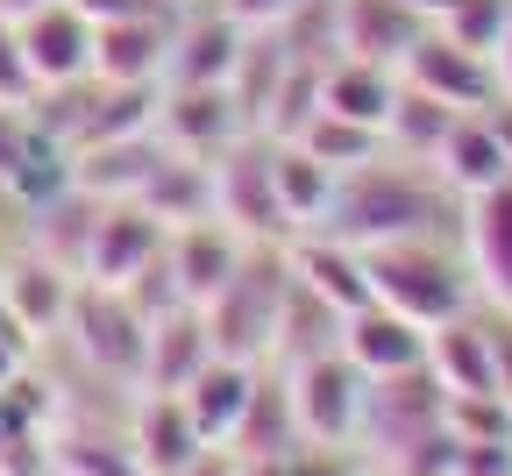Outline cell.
<instances>
[{
  "label": "cell",
  "instance_id": "cell-1",
  "mask_svg": "<svg viewBox=\"0 0 512 476\" xmlns=\"http://www.w3.org/2000/svg\"><path fill=\"white\" fill-rule=\"evenodd\" d=\"M313 235H342L356 249H384V242H463V199L434 178V164L413 157H370L356 171L335 178L328 221Z\"/></svg>",
  "mask_w": 512,
  "mask_h": 476
},
{
  "label": "cell",
  "instance_id": "cell-2",
  "mask_svg": "<svg viewBox=\"0 0 512 476\" xmlns=\"http://www.w3.org/2000/svg\"><path fill=\"white\" fill-rule=\"evenodd\" d=\"M285 292H292V242H249V249H242V263H235V278L200 306L214 356H235V363H271Z\"/></svg>",
  "mask_w": 512,
  "mask_h": 476
},
{
  "label": "cell",
  "instance_id": "cell-3",
  "mask_svg": "<svg viewBox=\"0 0 512 476\" xmlns=\"http://www.w3.org/2000/svg\"><path fill=\"white\" fill-rule=\"evenodd\" d=\"M363 270H370L377 306L420 320L427 334L477 306V278L463 263V242H384V249H363Z\"/></svg>",
  "mask_w": 512,
  "mask_h": 476
},
{
  "label": "cell",
  "instance_id": "cell-4",
  "mask_svg": "<svg viewBox=\"0 0 512 476\" xmlns=\"http://www.w3.org/2000/svg\"><path fill=\"white\" fill-rule=\"evenodd\" d=\"M64 334H72V349H79L100 377H114V384H143L150 313L128 299V292L79 285V292H72V313H64Z\"/></svg>",
  "mask_w": 512,
  "mask_h": 476
},
{
  "label": "cell",
  "instance_id": "cell-5",
  "mask_svg": "<svg viewBox=\"0 0 512 476\" xmlns=\"http://www.w3.org/2000/svg\"><path fill=\"white\" fill-rule=\"evenodd\" d=\"M285 384H292V413H299V441H306V448H356L370 377H363L342 349L292 363Z\"/></svg>",
  "mask_w": 512,
  "mask_h": 476
},
{
  "label": "cell",
  "instance_id": "cell-6",
  "mask_svg": "<svg viewBox=\"0 0 512 476\" xmlns=\"http://www.w3.org/2000/svg\"><path fill=\"white\" fill-rule=\"evenodd\" d=\"M214 221H228L242 242H292L271 185V135H242L214 157Z\"/></svg>",
  "mask_w": 512,
  "mask_h": 476
},
{
  "label": "cell",
  "instance_id": "cell-7",
  "mask_svg": "<svg viewBox=\"0 0 512 476\" xmlns=\"http://www.w3.org/2000/svg\"><path fill=\"white\" fill-rule=\"evenodd\" d=\"M171 228L143 207V199H107L100 221H93V242H86V270L79 285H107V292H128L143 270L164 256Z\"/></svg>",
  "mask_w": 512,
  "mask_h": 476
},
{
  "label": "cell",
  "instance_id": "cell-8",
  "mask_svg": "<svg viewBox=\"0 0 512 476\" xmlns=\"http://www.w3.org/2000/svg\"><path fill=\"white\" fill-rule=\"evenodd\" d=\"M399 79H406L413 93L441 100V107H456V114H484V107H498V100H505V93H498V64H491L484 50L448 43L441 29H427V36L406 50Z\"/></svg>",
  "mask_w": 512,
  "mask_h": 476
},
{
  "label": "cell",
  "instance_id": "cell-9",
  "mask_svg": "<svg viewBox=\"0 0 512 476\" xmlns=\"http://www.w3.org/2000/svg\"><path fill=\"white\" fill-rule=\"evenodd\" d=\"M242 43H249V29L221 8V0H192V8H178V29H171L164 86H228Z\"/></svg>",
  "mask_w": 512,
  "mask_h": 476
},
{
  "label": "cell",
  "instance_id": "cell-10",
  "mask_svg": "<svg viewBox=\"0 0 512 476\" xmlns=\"http://www.w3.org/2000/svg\"><path fill=\"white\" fill-rule=\"evenodd\" d=\"M157 135H164L178 157L214 164L228 143H242V135H256V128L242 121V107H235L228 86H164V100H157Z\"/></svg>",
  "mask_w": 512,
  "mask_h": 476
},
{
  "label": "cell",
  "instance_id": "cell-11",
  "mask_svg": "<svg viewBox=\"0 0 512 476\" xmlns=\"http://www.w3.org/2000/svg\"><path fill=\"white\" fill-rule=\"evenodd\" d=\"M171 29H178V8L93 22V79H100V86H164Z\"/></svg>",
  "mask_w": 512,
  "mask_h": 476
},
{
  "label": "cell",
  "instance_id": "cell-12",
  "mask_svg": "<svg viewBox=\"0 0 512 476\" xmlns=\"http://www.w3.org/2000/svg\"><path fill=\"white\" fill-rule=\"evenodd\" d=\"M15 36H22V64H29L36 93L93 79V22L72 8V0H43V8H29L15 22Z\"/></svg>",
  "mask_w": 512,
  "mask_h": 476
},
{
  "label": "cell",
  "instance_id": "cell-13",
  "mask_svg": "<svg viewBox=\"0 0 512 476\" xmlns=\"http://www.w3.org/2000/svg\"><path fill=\"white\" fill-rule=\"evenodd\" d=\"M72 292H79V278H72V270H57L50 256H36L29 242L0 256V313H8V320L29 334V342H43V334L64 327V313H72Z\"/></svg>",
  "mask_w": 512,
  "mask_h": 476
},
{
  "label": "cell",
  "instance_id": "cell-14",
  "mask_svg": "<svg viewBox=\"0 0 512 476\" xmlns=\"http://www.w3.org/2000/svg\"><path fill=\"white\" fill-rule=\"evenodd\" d=\"M434 164V178L448 185L470 207L477 192H491V185H505L512 178V150H505V135H498V114L484 107V114H456L448 121V135H441V150L427 157Z\"/></svg>",
  "mask_w": 512,
  "mask_h": 476
},
{
  "label": "cell",
  "instance_id": "cell-15",
  "mask_svg": "<svg viewBox=\"0 0 512 476\" xmlns=\"http://www.w3.org/2000/svg\"><path fill=\"white\" fill-rule=\"evenodd\" d=\"M463 263L477 278V299L512 313V178L463 207Z\"/></svg>",
  "mask_w": 512,
  "mask_h": 476
},
{
  "label": "cell",
  "instance_id": "cell-16",
  "mask_svg": "<svg viewBox=\"0 0 512 476\" xmlns=\"http://www.w3.org/2000/svg\"><path fill=\"white\" fill-rule=\"evenodd\" d=\"M427 342L434 334L420 327V320H406V313H392V306H356L349 320H342V356L377 384V377H406V370H420L427 363Z\"/></svg>",
  "mask_w": 512,
  "mask_h": 476
},
{
  "label": "cell",
  "instance_id": "cell-17",
  "mask_svg": "<svg viewBox=\"0 0 512 476\" xmlns=\"http://www.w3.org/2000/svg\"><path fill=\"white\" fill-rule=\"evenodd\" d=\"M200 448L207 441H200V427H192L178 391H143L136 398V413H128V462L143 476H185Z\"/></svg>",
  "mask_w": 512,
  "mask_h": 476
},
{
  "label": "cell",
  "instance_id": "cell-18",
  "mask_svg": "<svg viewBox=\"0 0 512 476\" xmlns=\"http://www.w3.org/2000/svg\"><path fill=\"white\" fill-rule=\"evenodd\" d=\"M242 235L228 228V221H185V228H171V242H164V263H171V285H178V299L185 306H207L228 278H235V263H242Z\"/></svg>",
  "mask_w": 512,
  "mask_h": 476
},
{
  "label": "cell",
  "instance_id": "cell-19",
  "mask_svg": "<svg viewBox=\"0 0 512 476\" xmlns=\"http://www.w3.org/2000/svg\"><path fill=\"white\" fill-rule=\"evenodd\" d=\"M420 36H427V22L406 0H335V57H370L399 72Z\"/></svg>",
  "mask_w": 512,
  "mask_h": 476
},
{
  "label": "cell",
  "instance_id": "cell-20",
  "mask_svg": "<svg viewBox=\"0 0 512 476\" xmlns=\"http://www.w3.org/2000/svg\"><path fill=\"white\" fill-rule=\"evenodd\" d=\"M292 278L313 292V299H328L342 320L356 306H370V270H363V249L342 242V235H292Z\"/></svg>",
  "mask_w": 512,
  "mask_h": 476
},
{
  "label": "cell",
  "instance_id": "cell-21",
  "mask_svg": "<svg viewBox=\"0 0 512 476\" xmlns=\"http://www.w3.org/2000/svg\"><path fill=\"white\" fill-rule=\"evenodd\" d=\"M164 164V135L143 128V135H114V143H93V150H72V185L93 192V199H136L150 185V171Z\"/></svg>",
  "mask_w": 512,
  "mask_h": 476
},
{
  "label": "cell",
  "instance_id": "cell-22",
  "mask_svg": "<svg viewBox=\"0 0 512 476\" xmlns=\"http://www.w3.org/2000/svg\"><path fill=\"white\" fill-rule=\"evenodd\" d=\"M214 363V342H207V320L200 306H171L150 320V349H143V391H185Z\"/></svg>",
  "mask_w": 512,
  "mask_h": 476
},
{
  "label": "cell",
  "instance_id": "cell-23",
  "mask_svg": "<svg viewBox=\"0 0 512 476\" xmlns=\"http://www.w3.org/2000/svg\"><path fill=\"white\" fill-rule=\"evenodd\" d=\"M256 370H264V363H235V356H214L200 377H192V384L178 391L207 448H228V441H235V427H242V405H249V391H256Z\"/></svg>",
  "mask_w": 512,
  "mask_h": 476
},
{
  "label": "cell",
  "instance_id": "cell-24",
  "mask_svg": "<svg viewBox=\"0 0 512 476\" xmlns=\"http://www.w3.org/2000/svg\"><path fill=\"white\" fill-rule=\"evenodd\" d=\"M406 79L392 72V64H370V57H335L328 72H320V107L342 114V121H363L384 135V121H392Z\"/></svg>",
  "mask_w": 512,
  "mask_h": 476
},
{
  "label": "cell",
  "instance_id": "cell-25",
  "mask_svg": "<svg viewBox=\"0 0 512 476\" xmlns=\"http://www.w3.org/2000/svg\"><path fill=\"white\" fill-rule=\"evenodd\" d=\"M228 448H235V455H299V448H306V441H299V413H292V384H285L278 363L256 370V391H249V405H242V427H235Z\"/></svg>",
  "mask_w": 512,
  "mask_h": 476
},
{
  "label": "cell",
  "instance_id": "cell-26",
  "mask_svg": "<svg viewBox=\"0 0 512 476\" xmlns=\"http://www.w3.org/2000/svg\"><path fill=\"white\" fill-rule=\"evenodd\" d=\"M100 207L107 199H93V192H79V185H64L57 199H43V207L29 214V249L36 256H50L57 270H86V242H93V221H100Z\"/></svg>",
  "mask_w": 512,
  "mask_h": 476
},
{
  "label": "cell",
  "instance_id": "cell-27",
  "mask_svg": "<svg viewBox=\"0 0 512 476\" xmlns=\"http://www.w3.org/2000/svg\"><path fill=\"white\" fill-rule=\"evenodd\" d=\"M136 199H143V207H150L164 228L214 221V164H200V157H178V150L164 143V164L150 171V185H143Z\"/></svg>",
  "mask_w": 512,
  "mask_h": 476
},
{
  "label": "cell",
  "instance_id": "cell-28",
  "mask_svg": "<svg viewBox=\"0 0 512 476\" xmlns=\"http://www.w3.org/2000/svg\"><path fill=\"white\" fill-rule=\"evenodd\" d=\"M271 185H278V207H285V228L292 235H313L328 221V199H335V171L306 157L299 143H271Z\"/></svg>",
  "mask_w": 512,
  "mask_h": 476
},
{
  "label": "cell",
  "instance_id": "cell-29",
  "mask_svg": "<svg viewBox=\"0 0 512 476\" xmlns=\"http://www.w3.org/2000/svg\"><path fill=\"white\" fill-rule=\"evenodd\" d=\"M292 143H299L306 157H320L335 178H342V171H356V164H370V157H384V135H377V128L342 121V114H328V107H320V114H313L299 135H292Z\"/></svg>",
  "mask_w": 512,
  "mask_h": 476
},
{
  "label": "cell",
  "instance_id": "cell-30",
  "mask_svg": "<svg viewBox=\"0 0 512 476\" xmlns=\"http://www.w3.org/2000/svg\"><path fill=\"white\" fill-rule=\"evenodd\" d=\"M448 121H456V107H441V100H427V93H413V86H406V93H399V107H392V121H384V150L427 164V157L441 150Z\"/></svg>",
  "mask_w": 512,
  "mask_h": 476
},
{
  "label": "cell",
  "instance_id": "cell-31",
  "mask_svg": "<svg viewBox=\"0 0 512 476\" xmlns=\"http://www.w3.org/2000/svg\"><path fill=\"white\" fill-rule=\"evenodd\" d=\"M505 22H512V0H456L434 29L448 36V43H463V50H498V36H505Z\"/></svg>",
  "mask_w": 512,
  "mask_h": 476
},
{
  "label": "cell",
  "instance_id": "cell-32",
  "mask_svg": "<svg viewBox=\"0 0 512 476\" xmlns=\"http://www.w3.org/2000/svg\"><path fill=\"white\" fill-rule=\"evenodd\" d=\"M29 100H36V79L22 64V36H15L8 15H0V107H29Z\"/></svg>",
  "mask_w": 512,
  "mask_h": 476
},
{
  "label": "cell",
  "instance_id": "cell-33",
  "mask_svg": "<svg viewBox=\"0 0 512 476\" xmlns=\"http://www.w3.org/2000/svg\"><path fill=\"white\" fill-rule=\"evenodd\" d=\"M292 476H363V455L356 448H299Z\"/></svg>",
  "mask_w": 512,
  "mask_h": 476
},
{
  "label": "cell",
  "instance_id": "cell-34",
  "mask_svg": "<svg viewBox=\"0 0 512 476\" xmlns=\"http://www.w3.org/2000/svg\"><path fill=\"white\" fill-rule=\"evenodd\" d=\"M29 135H36V128H29V114H22V107H0V185H8V178H15V164L29 157Z\"/></svg>",
  "mask_w": 512,
  "mask_h": 476
},
{
  "label": "cell",
  "instance_id": "cell-35",
  "mask_svg": "<svg viewBox=\"0 0 512 476\" xmlns=\"http://www.w3.org/2000/svg\"><path fill=\"white\" fill-rule=\"evenodd\" d=\"M221 8L242 22V29H278V22H292L306 0H221Z\"/></svg>",
  "mask_w": 512,
  "mask_h": 476
},
{
  "label": "cell",
  "instance_id": "cell-36",
  "mask_svg": "<svg viewBox=\"0 0 512 476\" xmlns=\"http://www.w3.org/2000/svg\"><path fill=\"white\" fill-rule=\"evenodd\" d=\"M86 22H121V15H150V8H171V0H72Z\"/></svg>",
  "mask_w": 512,
  "mask_h": 476
},
{
  "label": "cell",
  "instance_id": "cell-37",
  "mask_svg": "<svg viewBox=\"0 0 512 476\" xmlns=\"http://www.w3.org/2000/svg\"><path fill=\"white\" fill-rule=\"evenodd\" d=\"M235 469H242V455H235V448H200L185 476H235Z\"/></svg>",
  "mask_w": 512,
  "mask_h": 476
},
{
  "label": "cell",
  "instance_id": "cell-38",
  "mask_svg": "<svg viewBox=\"0 0 512 476\" xmlns=\"http://www.w3.org/2000/svg\"><path fill=\"white\" fill-rule=\"evenodd\" d=\"M235 476H292V455H242Z\"/></svg>",
  "mask_w": 512,
  "mask_h": 476
},
{
  "label": "cell",
  "instance_id": "cell-39",
  "mask_svg": "<svg viewBox=\"0 0 512 476\" xmlns=\"http://www.w3.org/2000/svg\"><path fill=\"white\" fill-rule=\"evenodd\" d=\"M491 64H498V93L512 100V22H505V36H498V50H491Z\"/></svg>",
  "mask_w": 512,
  "mask_h": 476
},
{
  "label": "cell",
  "instance_id": "cell-40",
  "mask_svg": "<svg viewBox=\"0 0 512 476\" xmlns=\"http://www.w3.org/2000/svg\"><path fill=\"white\" fill-rule=\"evenodd\" d=\"M363 476H420V469H406V462H363Z\"/></svg>",
  "mask_w": 512,
  "mask_h": 476
},
{
  "label": "cell",
  "instance_id": "cell-41",
  "mask_svg": "<svg viewBox=\"0 0 512 476\" xmlns=\"http://www.w3.org/2000/svg\"><path fill=\"white\" fill-rule=\"evenodd\" d=\"M29 8H43V0H0V15H8V22H22Z\"/></svg>",
  "mask_w": 512,
  "mask_h": 476
},
{
  "label": "cell",
  "instance_id": "cell-42",
  "mask_svg": "<svg viewBox=\"0 0 512 476\" xmlns=\"http://www.w3.org/2000/svg\"><path fill=\"white\" fill-rule=\"evenodd\" d=\"M491 114H498V135H505V150H512V100H498Z\"/></svg>",
  "mask_w": 512,
  "mask_h": 476
},
{
  "label": "cell",
  "instance_id": "cell-43",
  "mask_svg": "<svg viewBox=\"0 0 512 476\" xmlns=\"http://www.w3.org/2000/svg\"><path fill=\"white\" fill-rule=\"evenodd\" d=\"M171 8H192V0H171Z\"/></svg>",
  "mask_w": 512,
  "mask_h": 476
},
{
  "label": "cell",
  "instance_id": "cell-44",
  "mask_svg": "<svg viewBox=\"0 0 512 476\" xmlns=\"http://www.w3.org/2000/svg\"><path fill=\"white\" fill-rule=\"evenodd\" d=\"M128 476H143V469H128Z\"/></svg>",
  "mask_w": 512,
  "mask_h": 476
},
{
  "label": "cell",
  "instance_id": "cell-45",
  "mask_svg": "<svg viewBox=\"0 0 512 476\" xmlns=\"http://www.w3.org/2000/svg\"><path fill=\"white\" fill-rule=\"evenodd\" d=\"M505 476H512V469H505Z\"/></svg>",
  "mask_w": 512,
  "mask_h": 476
}]
</instances>
